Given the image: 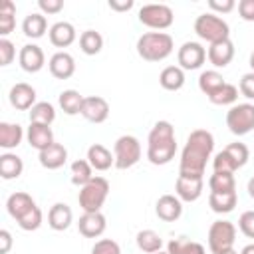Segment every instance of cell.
I'll return each mask as SVG.
<instances>
[{"instance_id": "cell-5", "label": "cell", "mask_w": 254, "mask_h": 254, "mask_svg": "<svg viewBox=\"0 0 254 254\" xmlns=\"http://www.w3.org/2000/svg\"><path fill=\"white\" fill-rule=\"evenodd\" d=\"M194 32L200 40L208 42V44H216V42H222V40H228L230 38V28L228 24L212 14V12H204L200 16H196L194 20Z\"/></svg>"}, {"instance_id": "cell-20", "label": "cell", "mask_w": 254, "mask_h": 254, "mask_svg": "<svg viewBox=\"0 0 254 254\" xmlns=\"http://www.w3.org/2000/svg\"><path fill=\"white\" fill-rule=\"evenodd\" d=\"M38 159H40V165H42L44 169L56 171V169H60V167L65 165V161H67V149H65L62 143H54V145H50L48 149L40 151Z\"/></svg>"}, {"instance_id": "cell-48", "label": "cell", "mask_w": 254, "mask_h": 254, "mask_svg": "<svg viewBox=\"0 0 254 254\" xmlns=\"http://www.w3.org/2000/svg\"><path fill=\"white\" fill-rule=\"evenodd\" d=\"M38 8L42 14H58L64 10V0H38Z\"/></svg>"}, {"instance_id": "cell-11", "label": "cell", "mask_w": 254, "mask_h": 254, "mask_svg": "<svg viewBox=\"0 0 254 254\" xmlns=\"http://www.w3.org/2000/svg\"><path fill=\"white\" fill-rule=\"evenodd\" d=\"M202 187H204V177H177L175 183V192L181 200L185 202H194L200 194H202Z\"/></svg>"}, {"instance_id": "cell-43", "label": "cell", "mask_w": 254, "mask_h": 254, "mask_svg": "<svg viewBox=\"0 0 254 254\" xmlns=\"http://www.w3.org/2000/svg\"><path fill=\"white\" fill-rule=\"evenodd\" d=\"M91 254H121V248L115 240L111 238H101L93 244L91 248Z\"/></svg>"}, {"instance_id": "cell-54", "label": "cell", "mask_w": 254, "mask_h": 254, "mask_svg": "<svg viewBox=\"0 0 254 254\" xmlns=\"http://www.w3.org/2000/svg\"><path fill=\"white\" fill-rule=\"evenodd\" d=\"M250 67H252V71H254V52L250 54Z\"/></svg>"}, {"instance_id": "cell-34", "label": "cell", "mask_w": 254, "mask_h": 254, "mask_svg": "<svg viewBox=\"0 0 254 254\" xmlns=\"http://www.w3.org/2000/svg\"><path fill=\"white\" fill-rule=\"evenodd\" d=\"M167 252H169V254H206L202 244H198V242H194V240H189V238H185V236L173 238V240L167 244Z\"/></svg>"}, {"instance_id": "cell-55", "label": "cell", "mask_w": 254, "mask_h": 254, "mask_svg": "<svg viewBox=\"0 0 254 254\" xmlns=\"http://www.w3.org/2000/svg\"><path fill=\"white\" fill-rule=\"evenodd\" d=\"M222 254H240V252H236V250L232 248V250H226V252H222Z\"/></svg>"}, {"instance_id": "cell-41", "label": "cell", "mask_w": 254, "mask_h": 254, "mask_svg": "<svg viewBox=\"0 0 254 254\" xmlns=\"http://www.w3.org/2000/svg\"><path fill=\"white\" fill-rule=\"evenodd\" d=\"M42 210H40V206L36 204L32 210H28L22 218H18L16 222H18V226L22 228V230H26V232H32V230H38L40 226H42Z\"/></svg>"}, {"instance_id": "cell-8", "label": "cell", "mask_w": 254, "mask_h": 254, "mask_svg": "<svg viewBox=\"0 0 254 254\" xmlns=\"http://www.w3.org/2000/svg\"><path fill=\"white\" fill-rule=\"evenodd\" d=\"M226 127L232 135H246L254 131V105L252 103H236L226 111Z\"/></svg>"}, {"instance_id": "cell-16", "label": "cell", "mask_w": 254, "mask_h": 254, "mask_svg": "<svg viewBox=\"0 0 254 254\" xmlns=\"http://www.w3.org/2000/svg\"><path fill=\"white\" fill-rule=\"evenodd\" d=\"M155 212L161 220L175 222L183 214V200L175 194H163V196H159V200L155 204Z\"/></svg>"}, {"instance_id": "cell-32", "label": "cell", "mask_w": 254, "mask_h": 254, "mask_svg": "<svg viewBox=\"0 0 254 254\" xmlns=\"http://www.w3.org/2000/svg\"><path fill=\"white\" fill-rule=\"evenodd\" d=\"M208 189L210 192H234L236 190V181H234V173H218L214 171L208 179Z\"/></svg>"}, {"instance_id": "cell-28", "label": "cell", "mask_w": 254, "mask_h": 254, "mask_svg": "<svg viewBox=\"0 0 254 254\" xmlns=\"http://www.w3.org/2000/svg\"><path fill=\"white\" fill-rule=\"evenodd\" d=\"M236 202H238L236 190L234 192H222V194H218V192H210L208 194V206L216 214H228V212H232L234 206H236Z\"/></svg>"}, {"instance_id": "cell-36", "label": "cell", "mask_w": 254, "mask_h": 254, "mask_svg": "<svg viewBox=\"0 0 254 254\" xmlns=\"http://www.w3.org/2000/svg\"><path fill=\"white\" fill-rule=\"evenodd\" d=\"M56 119V109L50 101H38L30 109V123H42V125H52Z\"/></svg>"}, {"instance_id": "cell-52", "label": "cell", "mask_w": 254, "mask_h": 254, "mask_svg": "<svg viewBox=\"0 0 254 254\" xmlns=\"http://www.w3.org/2000/svg\"><path fill=\"white\" fill-rule=\"evenodd\" d=\"M240 254H254V242H252V244H246V246L240 250Z\"/></svg>"}, {"instance_id": "cell-53", "label": "cell", "mask_w": 254, "mask_h": 254, "mask_svg": "<svg viewBox=\"0 0 254 254\" xmlns=\"http://www.w3.org/2000/svg\"><path fill=\"white\" fill-rule=\"evenodd\" d=\"M248 194H250V198H254V177L248 181Z\"/></svg>"}, {"instance_id": "cell-18", "label": "cell", "mask_w": 254, "mask_h": 254, "mask_svg": "<svg viewBox=\"0 0 254 254\" xmlns=\"http://www.w3.org/2000/svg\"><path fill=\"white\" fill-rule=\"evenodd\" d=\"M206 58L214 67H226L234 58V44L232 40H222L216 44H210L206 50Z\"/></svg>"}, {"instance_id": "cell-2", "label": "cell", "mask_w": 254, "mask_h": 254, "mask_svg": "<svg viewBox=\"0 0 254 254\" xmlns=\"http://www.w3.org/2000/svg\"><path fill=\"white\" fill-rule=\"evenodd\" d=\"M177 139L169 121H157L147 137V159L151 165H167L175 159Z\"/></svg>"}, {"instance_id": "cell-27", "label": "cell", "mask_w": 254, "mask_h": 254, "mask_svg": "<svg viewBox=\"0 0 254 254\" xmlns=\"http://www.w3.org/2000/svg\"><path fill=\"white\" fill-rule=\"evenodd\" d=\"M159 83L167 91H179L185 85V69L179 65H167L159 75Z\"/></svg>"}, {"instance_id": "cell-38", "label": "cell", "mask_w": 254, "mask_h": 254, "mask_svg": "<svg viewBox=\"0 0 254 254\" xmlns=\"http://www.w3.org/2000/svg\"><path fill=\"white\" fill-rule=\"evenodd\" d=\"M16 6L12 0H4L0 4V34L8 36L16 26Z\"/></svg>"}, {"instance_id": "cell-23", "label": "cell", "mask_w": 254, "mask_h": 254, "mask_svg": "<svg viewBox=\"0 0 254 254\" xmlns=\"http://www.w3.org/2000/svg\"><path fill=\"white\" fill-rule=\"evenodd\" d=\"M34 206H36L34 198H32L28 192H22V190L12 192V194L8 196V200H6V210H8V214H10L14 220L22 218V216H24L28 210H32Z\"/></svg>"}, {"instance_id": "cell-10", "label": "cell", "mask_w": 254, "mask_h": 254, "mask_svg": "<svg viewBox=\"0 0 254 254\" xmlns=\"http://www.w3.org/2000/svg\"><path fill=\"white\" fill-rule=\"evenodd\" d=\"M177 60H179V67L183 69H198L206 60V50L198 42H185L179 48Z\"/></svg>"}, {"instance_id": "cell-7", "label": "cell", "mask_w": 254, "mask_h": 254, "mask_svg": "<svg viewBox=\"0 0 254 254\" xmlns=\"http://www.w3.org/2000/svg\"><path fill=\"white\" fill-rule=\"evenodd\" d=\"M113 157H115V167L125 171L131 169L133 165L139 163L141 159V143L133 135H121L115 145H113Z\"/></svg>"}, {"instance_id": "cell-51", "label": "cell", "mask_w": 254, "mask_h": 254, "mask_svg": "<svg viewBox=\"0 0 254 254\" xmlns=\"http://www.w3.org/2000/svg\"><path fill=\"white\" fill-rule=\"evenodd\" d=\"M107 4H109V8L115 10V12H127V10L133 8V0H109Z\"/></svg>"}, {"instance_id": "cell-45", "label": "cell", "mask_w": 254, "mask_h": 254, "mask_svg": "<svg viewBox=\"0 0 254 254\" xmlns=\"http://www.w3.org/2000/svg\"><path fill=\"white\" fill-rule=\"evenodd\" d=\"M16 58V48L8 38L0 40V65H10L12 60Z\"/></svg>"}, {"instance_id": "cell-39", "label": "cell", "mask_w": 254, "mask_h": 254, "mask_svg": "<svg viewBox=\"0 0 254 254\" xmlns=\"http://www.w3.org/2000/svg\"><path fill=\"white\" fill-rule=\"evenodd\" d=\"M236 99H238V87L228 83V81L218 91L208 95V101L214 105H236Z\"/></svg>"}, {"instance_id": "cell-25", "label": "cell", "mask_w": 254, "mask_h": 254, "mask_svg": "<svg viewBox=\"0 0 254 254\" xmlns=\"http://www.w3.org/2000/svg\"><path fill=\"white\" fill-rule=\"evenodd\" d=\"M46 30H48V20H46V16H44L42 12H32V14H28V16L24 18V22H22V32H24V36H28V38H32V40L42 38V36L46 34Z\"/></svg>"}, {"instance_id": "cell-15", "label": "cell", "mask_w": 254, "mask_h": 254, "mask_svg": "<svg viewBox=\"0 0 254 254\" xmlns=\"http://www.w3.org/2000/svg\"><path fill=\"white\" fill-rule=\"evenodd\" d=\"M10 103H12V107L14 109H18V111H28V109H32L38 101H36V89L30 85V83H16V85H12V89H10Z\"/></svg>"}, {"instance_id": "cell-40", "label": "cell", "mask_w": 254, "mask_h": 254, "mask_svg": "<svg viewBox=\"0 0 254 254\" xmlns=\"http://www.w3.org/2000/svg\"><path fill=\"white\" fill-rule=\"evenodd\" d=\"M224 151L228 153V157L232 159V163L236 165V169H242L246 163H248V157H250V153H248V147L244 145V143H228L226 147H224Z\"/></svg>"}, {"instance_id": "cell-22", "label": "cell", "mask_w": 254, "mask_h": 254, "mask_svg": "<svg viewBox=\"0 0 254 254\" xmlns=\"http://www.w3.org/2000/svg\"><path fill=\"white\" fill-rule=\"evenodd\" d=\"M87 163L95 169V171H107L111 169V165H115V157L111 155V151L107 147H103L101 143H93L87 149Z\"/></svg>"}, {"instance_id": "cell-21", "label": "cell", "mask_w": 254, "mask_h": 254, "mask_svg": "<svg viewBox=\"0 0 254 254\" xmlns=\"http://www.w3.org/2000/svg\"><path fill=\"white\" fill-rule=\"evenodd\" d=\"M71 220H73V212H71V208L65 202H56L50 208V212H48V224L56 232L67 230L69 224H71Z\"/></svg>"}, {"instance_id": "cell-14", "label": "cell", "mask_w": 254, "mask_h": 254, "mask_svg": "<svg viewBox=\"0 0 254 254\" xmlns=\"http://www.w3.org/2000/svg\"><path fill=\"white\" fill-rule=\"evenodd\" d=\"M50 73L56 79H69L75 73V60L67 52H56L48 62Z\"/></svg>"}, {"instance_id": "cell-44", "label": "cell", "mask_w": 254, "mask_h": 254, "mask_svg": "<svg viewBox=\"0 0 254 254\" xmlns=\"http://www.w3.org/2000/svg\"><path fill=\"white\" fill-rule=\"evenodd\" d=\"M238 228L246 238H254V210H246L240 214Z\"/></svg>"}, {"instance_id": "cell-4", "label": "cell", "mask_w": 254, "mask_h": 254, "mask_svg": "<svg viewBox=\"0 0 254 254\" xmlns=\"http://www.w3.org/2000/svg\"><path fill=\"white\" fill-rule=\"evenodd\" d=\"M109 194V183L103 177H93L87 185L79 189L77 202L83 208V212H101L103 202Z\"/></svg>"}, {"instance_id": "cell-56", "label": "cell", "mask_w": 254, "mask_h": 254, "mask_svg": "<svg viewBox=\"0 0 254 254\" xmlns=\"http://www.w3.org/2000/svg\"><path fill=\"white\" fill-rule=\"evenodd\" d=\"M155 254H169V252H163V250H159V252H155Z\"/></svg>"}, {"instance_id": "cell-42", "label": "cell", "mask_w": 254, "mask_h": 254, "mask_svg": "<svg viewBox=\"0 0 254 254\" xmlns=\"http://www.w3.org/2000/svg\"><path fill=\"white\" fill-rule=\"evenodd\" d=\"M212 169L218 171V173H234V171H236V165L232 163V159L228 157V153L222 149L220 153L214 155V159H212Z\"/></svg>"}, {"instance_id": "cell-49", "label": "cell", "mask_w": 254, "mask_h": 254, "mask_svg": "<svg viewBox=\"0 0 254 254\" xmlns=\"http://www.w3.org/2000/svg\"><path fill=\"white\" fill-rule=\"evenodd\" d=\"M238 14L246 22H254V0H240L238 2Z\"/></svg>"}, {"instance_id": "cell-29", "label": "cell", "mask_w": 254, "mask_h": 254, "mask_svg": "<svg viewBox=\"0 0 254 254\" xmlns=\"http://www.w3.org/2000/svg\"><path fill=\"white\" fill-rule=\"evenodd\" d=\"M24 171V163L18 155L14 153H4L0 155V177L4 181H12V179H18Z\"/></svg>"}, {"instance_id": "cell-1", "label": "cell", "mask_w": 254, "mask_h": 254, "mask_svg": "<svg viewBox=\"0 0 254 254\" xmlns=\"http://www.w3.org/2000/svg\"><path fill=\"white\" fill-rule=\"evenodd\" d=\"M214 149V137L206 129H194L187 145L181 153V165H179V175L183 177H204L206 161L210 159Z\"/></svg>"}, {"instance_id": "cell-37", "label": "cell", "mask_w": 254, "mask_h": 254, "mask_svg": "<svg viewBox=\"0 0 254 254\" xmlns=\"http://www.w3.org/2000/svg\"><path fill=\"white\" fill-rule=\"evenodd\" d=\"M71 183L75 187H83L93 179V167L87 163V159H77L71 163Z\"/></svg>"}, {"instance_id": "cell-12", "label": "cell", "mask_w": 254, "mask_h": 254, "mask_svg": "<svg viewBox=\"0 0 254 254\" xmlns=\"http://www.w3.org/2000/svg\"><path fill=\"white\" fill-rule=\"evenodd\" d=\"M18 62H20V67L24 71L36 73L44 67L46 56H44V50L38 44H26V46H22V50L18 54Z\"/></svg>"}, {"instance_id": "cell-3", "label": "cell", "mask_w": 254, "mask_h": 254, "mask_svg": "<svg viewBox=\"0 0 254 254\" xmlns=\"http://www.w3.org/2000/svg\"><path fill=\"white\" fill-rule=\"evenodd\" d=\"M175 42L167 32H147L137 40V54L145 62H163L173 54Z\"/></svg>"}, {"instance_id": "cell-6", "label": "cell", "mask_w": 254, "mask_h": 254, "mask_svg": "<svg viewBox=\"0 0 254 254\" xmlns=\"http://www.w3.org/2000/svg\"><path fill=\"white\" fill-rule=\"evenodd\" d=\"M236 240V226L230 220H214L208 228V250L212 254H222L232 250Z\"/></svg>"}, {"instance_id": "cell-9", "label": "cell", "mask_w": 254, "mask_h": 254, "mask_svg": "<svg viewBox=\"0 0 254 254\" xmlns=\"http://www.w3.org/2000/svg\"><path fill=\"white\" fill-rule=\"evenodd\" d=\"M173 20L175 14L167 4H145L139 10V22L153 30H167Z\"/></svg>"}, {"instance_id": "cell-30", "label": "cell", "mask_w": 254, "mask_h": 254, "mask_svg": "<svg viewBox=\"0 0 254 254\" xmlns=\"http://www.w3.org/2000/svg\"><path fill=\"white\" fill-rule=\"evenodd\" d=\"M83 99L85 97L77 89H64L58 97V103H60V107L65 115H77V113H81Z\"/></svg>"}, {"instance_id": "cell-17", "label": "cell", "mask_w": 254, "mask_h": 254, "mask_svg": "<svg viewBox=\"0 0 254 254\" xmlns=\"http://www.w3.org/2000/svg\"><path fill=\"white\" fill-rule=\"evenodd\" d=\"M79 234L85 238H97L105 232L107 228V220L101 212H83V216L77 222Z\"/></svg>"}, {"instance_id": "cell-33", "label": "cell", "mask_w": 254, "mask_h": 254, "mask_svg": "<svg viewBox=\"0 0 254 254\" xmlns=\"http://www.w3.org/2000/svg\"><path fill=\"white\" fill-rule=\"evenodd\" d=\"M224 83H226L224 77H222L216 69H206V71H202V73L198 75V89H200L206 97L212 95L214 91H218Z\"/></svg>"}, {"instance_id": "cell-19", "label": "cell", "mask_w": 254, "mask_h": 254, "mask_svg": "<svg viewBox=\"0 0 254 254\" xmlns=\"http://www.w3.org/2000/svg\"><path fill=\"white\" fill-rule=\"evenodd\" d=\"M26 137H28L30 147H34L38 153L56 143L52 127L50 125H42V123H30L28 131H26Z\"/></svg>"}, {"instance_id": "cell-13", "label": "cell", "mask_w": 254, "mask_h": 254, "mask_svg": "<svg viewBox=\"0 0 254 254\" xmlns=\"http://www.w3.org/2000/svg\"><path fill=\"white\" fill-rule=\"evenodd\" d=\"M79 115H83L89 123H103L109 117V103L99 95H89L83 99Z\"/></svg>"}, {"instance_id": "cell-46", "label": "cell", "mask_w": 254, "mask_h": 254, "mask_svg": "<svg viewBox=\"0 0 254 254\" xmlns=\"http://www.w3.org/2000/svg\"><path fill=\"white\" fill-rule=\"evenodd\" d=\"M238 91L248 97V99H254V71L250 73H244L240 77V83H238Z\"/></svg>"}, {"instance_id": "cell-24", "label": "cell", "mask_w": 254, "mask_h": 254, "mask_svg": "<svg viewBox=\"0 0 254 254\" xmlns=\"http://www.w3.org/2000/svg\"><path fill=\"white\" fill-rule=\"evenodd\" d=\"M50 42L56 46V48H67V46H71L73 42H75V28H73V24H69V22H56L52 28H50Z\"/></svg>"}, {"instance_id": "cell-35", "label": "cell", "mask_w": 254, "mask_h": 254, "mask_svg": "<svg viewBox=\"0 0 254 254\" xmlns=\"http://www.w3.org/2000/svg\"><path fill=\"white\" fill-rule=\"evenodd\" d=\"M79 48L85 56H95L103 48V36L95 30H85L79 36Z\"/></svg>"}, {"instance_id": "cell-31", "label": "cell", "mask_w": 254, "mask_h": 254, "mask_svg": "<svg viewBox=\"0 0 254 254\" xmlns=\"http://www.w3.org/2000/svg\"><path fill=\"white\" fill-rule=\"evenodd\" d=\"M137 248L145 254H155L163 248V238L159 232L151 230V228H145V230H139L137 232Z\"/></svg>"}, {"instance_id": "cell-26", "label": "cell", "mask_w": 254, "mask_h": 254, "mask_svg": "<svg viewBox=\"0 0 254 254\" xmlns=\"http://www.w3.org/2000/svg\"><path fill=\"white\" fill-rule=\"evenodd\" d=\"M24 139V129L18 123H0V147L2 149H16Z\"/></svg>"}, {"instance_id": "cell-50", "label": "cell", "mask_w": 254, "mask_h": 254, "mask_svg": "<svg viewBox=\"0 0 254 254\" xmlns=\"http://www.w3.org/2000/svg\"><path fill=\"white\" fill-rule=\"evenodd\" d=\"M12 248V234L4 228L0 230V254H8Z\"/></svg>"}, {"instance_id": "cell-47", "label": "cell", "mask_w": 254, "mask_h": 254, "mask_svg": "<svg viewBox=\"0 0 254 254\" xmlns=\"http://www.w3.org/2000/svg\"><path fill=\"white\" fill-rule=\"evenodd\" d=\"M234 0H208V8L212 10V14L216 12V16L218 14H228V12H232L234 10Z\"/></svg>"}]
</instances>
